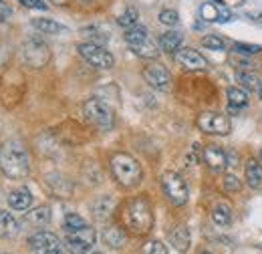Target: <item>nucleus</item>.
I'll return each mask as SVG.
<instances>
[{
	"mask_svg": "<svg viewBox=\"0 0 262 254\" xmlns=\"http://www.w3.org/2000/svg\"><path fill=\"white\" fill-rule=\"evenodd\" d=\"M121 226L133 236H145L154 228V208L145 196H135L121 206Z\"/></svg>",
	"mask_w": 262,
	"mask_h": 254,
	"instance_id": "f257e3e1",
	"label": "nucleus"
},
{
	"mask_svg": "<svg viewBox=\"0 0 262 254\" xmlns=\"http://www.w3.org/2000/svg\"><path fill=\"white\" fill-rule=\"evenodd\" d=\"M0 170L10 180H25L29 176V172H31V159H29L27 147L20 141L8 139L0 147Z\"/></svg>",
	"mask_w": 262,
	"mask_h": 254,
	"instance_id": "f03ea898",
	"label": "nucleus"
},
{
	"mask_svg": "<svg viewBox=\"0 0 262 254\" xmlns=\"http://www.w3.org/2000/svg\"><path fill=\"white\" fill-rule=\"evenodd\" d=\"M109 165H111V174L117 180V184L123 186V188H127V190L139 186L141 180H143L141 163L133 158V156H129V154H123V152L115 154L111 158V161H109Z\"/></svg>",
	"mask_w": 262,
	"mask_h": 254,
	"instance_id": "7ed1b4c3",
	"label": "nucleus"
},
{
	"mask_svg": "<svg viewBox=\"0 0 262 254\" xmlns=\"http://www.w3.org/2000/svg\"><path fill=\"white\" fill-rule=\"evenodd\" d=\"M123 38H125V43L129 45L133 55H137V57H141V59H156V57L160 55L158 43H154V40L149 38L147 29L141 27V25H135V27H131V29H125Z\"/></svg>",
	"mask_w": 262,
	"mask_h": 254,
	"instance_id": "20e7f679",
	"label": "nucleus"
},
{
	"mask_svg": "<svg viewBox=\"0 0 262 254\" xmlns=\"http://www.w3.org/2000/svg\"><path fill=\"white\" fill-rule=\"evenodd\" d=\"M83 115H85L87 123L95 127L97 131H109L115 123L113 109L101 99H87L83 105Z\"/></svg>",
	"mask_w": 262,
	"mask_h": 254,
	"instance_id": "39448f33",
	"label": "nucleus"
},
{
	"mask_svg": "<svg viewBox=\"0 0 262 254\" xmlns=\"http://www.w3.org/2000/svg\"><path fill=\"white\" fill-rule=\"evenodd\" d=\"M20 57H23L25 65H29L33 69H42L51 61V49L42 38L33 36V38L25 40V45L20 47Z\"/></svg>",
	"mask_w": 262,
	"mask_h": 254,
	"instance_id": "423d86ee",
	"label": "nucleus"
},
{
	"mask_svg": "<svg viewBox=\"0 0 262 254\" xmlns=\"http://www.w3.org/2000/svg\"><path fill=\"white\" fill-rule=\"evenodd\" d=\"M162 190H164L167 202L173 206H184L190 198V188H188L186 180L176 172H165L162 176Z\"/></svg>",
	"mask_w": 262,
	"mask_h": 254,
	"instance_id": "0eeeda50",
	"label": "nucleus"
},
{
	"mask_svg": "<svg viewBox=\"0 0 262 254\" xmlns=\"http://www.w3.org/2000/svg\"><path fill=\"white\" fill-rule=\"evenodd\" d=\"M196 125L206 135H228L232 131L228 115L218 113V111H204L196 119Z\"/></svg>",
	"mask_w": 262,
	"mask_h": 254,
	"instance_id": "6e6552de",
	"label": "nucleus"
},
{
	"mask_svg": "<svg viewBox=\"0 0 262 254\" xmlns=\"http://www.w3.org/2000/svg\"><path fill=\"white\" fill-rule=\"evenodd\" d=\"M79 55L95 69H111L115 65V59L113 55L103 47V45H97V43H81L77 47Z\"/></svg>",
	"mask_w": 262,
	"mask_h": 254,
	"instance_id": "1a4fd4ad",
	"label": "nucleus"
},
{
	"mask_svg": "<svg viewBox=\"0 0 262 254\" xmlns=\"http://www.w3.org/2000/svg\"><path fill=\"white\" fill-rule=\"evenodd\" d=\"M93 244H95V230L91 226H85L75 232H67L65 236V248L69 254H87Z\"/></svg>",
	"mask_w": 262,
	"mask_h": 254,
	"instance_id": "9d476101",
	"label": "nucleus"
},
{
	"mask_svg": "<svg viewBox=\"0 0 262 254\" xmlns=\"http://www.w3.org/2000/svg\"><path fill=\"white\" fill-rule=\"evenodd\" d=\"M29 248L33 254H65L61 240L47 230H38L29 238Z\"/></svg>",
	"mask_w": 262,
	"mask_h": 254,
	"instance_id": "9b49d317",
	"label": "nucleus"
},
{
	"mask_svg": "<svg viewBox=\"0 0 262 254\" xmlns=\"http://www.w3.org/2000/svg\"><path fill=\"white\" fill-rule=\"evenodd\" d=\"M57 137L67 143V145H81V143H85V141H89V131L85 129V127L81 125V123H77V121H65V123H61V125L57 127Z\"/></svg>",
	"mask_w": 262,
	"mask_h": 254,
	"instance_id": "f8f14e48",
	"label": "nucleus"
},
{
	"mask_svg": "<svg viewBox=\"0 0 262 254\" xmlns=\"http://www.w3.org/2000/svg\"><path fill=\"white\" fill-rule=\"evenodd\" d=\"M143 79L149 87L158 91H167L171 87V75L162 63H149L143 69Z\"/></svg>",
	"mask_w": 262,
	"mask_h": 254,
	"instance_id": "ddd939ff",
	"label": "nucleus"
},
{
	"mask_svg": "<svg viewBox=\"0 0 262 254\" xmlns=\"http://www.w3.org/2000/svg\"><path fill=\"white\" fill-rule=\"evenodd\" d=\"M12 77H14V73H8L4 77V81H2V85H0V95H2V101L6 105H16L23 99L25 89H27L25 79L20 75L16 77V81H12Z\"/></svg>",
	"mask_w": 262,
	"mask_h": 254,
	"instance_id": "4468645a",
	"label": "nucleus"
},
{
	"mask_svg": "<svg viewBox=\"0 0 262 254\" xmlns=\"http://www.w3.org/2000/svg\"><path fill=\"white\" fill-rule=\"evenodd\" d=\"M173 59H176V63L180 65L184 71H190V73L206 71L208 69V61L198 53L196 49H190V47H182L180 51H176Z\"/></svg>",
	"mask_w": 262,
	"mask_h": 254,
	"instance_id": "2eb2a0df",
	"label": "nucleus"
},
{
	"mask_svg": "<svg viewBox=\"0 0 262 254\" xmlns=\"http://www.w3.org/2000/svg\"><path fill=\"white\" fill-rule=\"evenodd\" d=\"M202 161L212 172H224L226 165H230L228 154L222 147H218V145H204L202 147Z\"/></svg>",
	"mask_w": 262,
	"mask_h": 254,
	"instance_id": "dca6fc26",
	"label": "nucleus"
},
{
	"mask_svg": "<svg viewBox=\"0 0 262 254\" xmlns=\"http://www.w3.org/2000/svg\"><path fill=\"white\" fill-rule=\"evenodd\" d=\"M244 178L252 190H262V161L250 158L244 163Z\"/></svg>",
	"mask_w": 262,
	"mask_h": 254,
	"instance_id": "f3484780",
	"label": "nucleus"
},
{
	"mask_svg": "<svg viewBox=\"0 0 262 254\" xmlns=\"http://www.w3.org/2000/svg\"><path fill=\"white\" fill-rule=\"evenodd\" d=\"M169 242H171V246H173L178 252H188V248H190V244H192V234H190L188 226H184V224L176 226V228L169 232Z\"/></svg>",
	"mask_w": 262,
	"mask_h": 254,
	"instance_id": "a211bd4d",
	"label": "nucleus"
},
{
	"mask_svg": "<svg viewBox=\"0 0 262 254\" xmlns=\"http://www.w3.org/2000/svg\"><path fill=\"white\" fill-rule=\"evenodd\" d=\"M8 204H10V208L25 212L33 204V194H31L29 188H16V190H12L8 194Z\"/></svg>",
	"mask_w": 262,
	"mask_h": 254,
	"instance_id": "6ab92c4d",
	"label": "nucleus"
},
{
	"mask_svg": "<svg viewBox=\"0 0 262 254\" xmlns=\"http://www.w3.org/2000/svg\"><path fill=\"white\" fill-rule=\"evenodd\" d=\"M158 47H160V51H164V53L176 55V51L182 49V32H178V31L162 32L160 38H158Z\"/></svg>",
	"mask_w": 262,
	"mask_h": 254,
	"instance_id": "aec40b11",
	"label": "nucleus"
},
{
	"mask_svg": "<svg viewBox=\"0 0 262 254\" xmlns=\"http://www.w3.org/2000/svg\"><path fill=\"white\" fill-rule=\"evenodd\" d=\"M125 232L127 230L123 226H107L103 230V242L107 246H111V248H121L125 244V240H127V234Z\"/></svg>",
	"mask_w": 262,
	"mask_h": 254,
	"instance_id": "412c9836",
	"label": "nucleus"
},
{
	"mask_svg": "<svg viewBox=\"0 0 262 254\" xmlns=\"http://www.w3.org/2000/svg\"><path fill=\"white\" fill-rule=\"evenodd\" d=\"M115 212V200L111 196H101L93 202V216L99 222L109 220V216Z\"/></svg>",
	"mask_w": 262,
	"mask_h": 254,
	"instance_id": "4be33fe9",
	"label": "nucleus"
},
{
	"mask_svg": "<svg viewBox=\"0 0 262 254\" xmlns=\"http://www.w3.org/2000/svg\"><path fill=\"white\" fill-rule=\"evenodd\" d=\"M226 97H228V105H230V111H232V113L240 111V109H242V107H246V105H248V101H250L248 91H246V89H242L240 85H238V87H228Z\"/></svg>",
	"mask_w": 262,
	"mask_h": 254,
	"instance_id": "5701e85b",
	"label": "nucleus"
},
{
	"mask_svg": "<svg viewBox=\"0 0 262 254\" xmlns=\"http://www.w3.org/2000/svg\"><path fill=\"white\" fill-rule=\"evenodd\" d=\"M210 216H212V222L216 226H228L232 222V206L228 202H216L210 210Z\"/></svg>",
	"mask_w": 262,
	"mask_h": 254,
	"instance_id": "b1692460",
	"label": "nucleus"
},
{
	"mask_svg": "<svg viewBox=\"0 0 262 254\" xmlns=\"http://www.w3.org/2000/svg\"><path fill=\"white\" fill-rule=\"evenodd\" d=\"M236 81L246 91H260V77L254 75V71H236Z\"/></svg>",
	"mask_w": 262,
	"mask_h": 254,
	"instance_id": "393cba45",
	"label": "nucleus"
},
{
	"mask_svg": "<svg viewBox=\"0 0 262 254\" xmlns=\"http://www.w3.org/2000/svg\"><path fill=\"white\" fill-rule=\"evenodd\" d=\"M18 230L20 228H18L16 218L12 214L0 210V238H12V236L18 234Z\"/></svg>",
	"mask_w": 262,
	"mask_h": 254,
	"instance_id": "a878e982",
	"label": "nucleus"
},
{
	"mask_svg": "<svg viewBox=\"0 0 262 254\" xmlns=\"http://www.w3.org/2000/svg\"><path fill=\"white\" fill-rule=\"evenodd\" d=\"M25 220L29 224H33V226H45V224L51 222V208L49 206H38V208H34L31 212H27V216H25Z\"/></svg>",
	"mask_w": 262,
	"mask_h": 254,
	"instance_id": "bb28decb",
	"label": "nucleus"
},
{
	"mask_svg": "<svg viewBox=\"0 0 262 254\" xmlns=\"http://www.w3.org/2000/svg\"><path fill=\"white\" fill-rule=\"evenodd\" d=\"M47 184L51 186V190L55 192L59 198H67L71 194V184L67 182L63 176H59V174H49L47 176Z\"/></svg>",
	"mask_w": 262,
	"mask_h": 254,
	"instance_id": "cd10ccee",
	"label": "nucleus"
},
{
	"mask_svg": "<svg viewBox=\"0 0 262 254\" xmlns=\"http://www.w3.org/2000/svg\"><path fill=\"white\" fill-rule=\"evenodd\" d=\"M33 27L42 34H57V32L65 31V27L53 18H33Z\"/></svg>",
	"mask_w": 262,
	"mask_h": 254,
	"instance_id": "c85d7f7f",
	"label": "nucleus"
},
{
	"mask_svg": "<svg viewBox=\"0 0 262 254\" xmlns=\"http://www.w3.org/2000/svg\"><path fill=\"white\" fill-rule=\"evenodd\" d=\"M220 12H222V6L216 4V2H204L200 6V16L208 23H218L220 20Z\"/></svg>",
	"mask_w": 262,
	"mask_h": 254,
	"instance_id": "c756f323",
	"label": "nucleus"
},
{
	"mask_svg": "<svg viewBox=\"0 0 262 254\" xmlns=\"http://www.w3.org/2000/svg\"><path fill=\"white\" fill-rule=\"evenodd\" d=\"M137 18H139V12L135 6H127L119 16H117V25L123 27V29H131L137 25Z\"/></svg>",
	"mask_w": 262,
	"mask_h": 254,
	"instance_id": "7c9ffc66",
	"label": "nucleus"
},
{
	"mask_svg": "<svg viewBox=\"0 0 262 254\" xmlns=\"http://www.w3.org/2000/svg\"><path fill=\"white\" fill-rule=\"evenodd\" d=\"M81 32H83L85 36H89V38H91L89 43H97V45H101V43H105V40L109 38V32L105 31V29H101V27H97V25L85 27V29H83Z\"/></svg>",
	"mask_w": 262,
	"mask_h": 254,
	"instance_id": "2f4dec72",
	"label": "nucleus"
},
{
	"mask_svg": "<svg viewBox=\"0 0 262 254\" xmlns=\"http://www.w3.org/2000/svg\"><path fill=\"white\" fill-rule=\"evenodd\" d=\"M85 226H89V224L85 222L79 214H67L65 220H63L65 232H75V230H81V228H85Z\"/></svg>",
	"mask_w": 262,
	"mask_h": 254,
	"instance_id": "473e14b6",
	"label": "nucleus"
},
{
	"mask_svg": "<svg viewBox=\"0 0 262 254\" xmlns=\"http://www.w3.org/2000/svg\"><path fill=\"white\" fill-rule=\"evenodd\" d=\"M228 63L232 65V67H236V71L240 69V71H252V61L246 57V55H240V53H232L228 59Z\"/></svg>",
	"mask_w": 262,
	"mask_h": 254,
	"instance_id": "72a5a7b5",
	"label": "nucleus"
},
{
	"mask_svg": "<svg viewBox=\"0 0 262 254\" xmlns=\"http://www.w3.org/2000/svg\"><path fill=\"white\" fill-rule=\"evenodd\" d=\"M232 53H240V55L250 57V55L262 53V47L260 45H248V43H236V45L232 47Z\"/></svg>",
	"mask_w": 262,
	"mask_h": 254,
	"instance_id": "f704fd0d",
	"label": "nucleus"
},
{
	"mask_svg": "<svg viewBox=\"0 0 262 254\" xmlns=\"http://www.w3.org/2000/svg\"><path fill=\"white\" fill-rule=\"evenodd\" d=\"M222 188H224V192H228V194H234V192H240L242 182H240V178H238V176H234V174H226V176L222 178Z\"/></svg>",
	"mask_w": 262,
	"mask_h": 254,
	"instance_id": "c9c22d12",
	"label": "nucleus"
},
{
	"mask_svg": "<svg viewBox=\"0 0 262 254\" xmlns=\"http://www.w3.org/2000/svg\"><path fill=\"white\" fill-rule=\"evenodd\" d=\"M202 45H204L208 51H224V47H226V43H224L220 36H216V34L204 36V38H202Z\"/></svg>",
	"mask_w": 262,
	"mask_h": 254,
	"instance_id": "e433bc0d",
	"label": "nucleus"
},
{
	"mask_svg": "<svg viewBox=\"0 0 262 254\" xmlns=\"http://www.w3.org/2000/svg\"><path fill=\"white\" fill-rule=\"evenodd\" d=\"M160 23L165 25V27H176L178 23H180V14H178V10H173V8H165L160 12Z\"/></svg>",
	"mask_w": 262,
	"mask_h": 254,
	"instance_id": "4c0bfd02",
	"label": "nucleus"
},
{
	"mask_svg": "<svg viewBox=\"0 0 262 254\" xmlns=\"http://www.w3.org/2000/svg\"><path fill=\"white\" fill-rule=\"evenodd\" d=\"M141 252L143 254H167V248H165L164 242H160V240H147V242L143 244Z\"/></svg>",
	"mask_w": 262,
	"mask_h": 254,
	"instance_id": "58836bf2",
	"label": "nucleus"
},
{
	"mask_svg": "<svg viewBox=\"0 0 262 254\" xmlns=\"http://www.w3.org/2000/svg\"><path fill=\"white\" fill-rule=\"evenodd\" d=\"M25 8H33V10H47V2L45 0H18Z\"/></svg>",
	"mask_w": 262,
	"mask_h": 254,
	"instance_id": "ea45409f",
	"label": "nucleus"
},
{
	"mask_svg": "<svg viewBox=\"0 0 262 254\" xmlns=\"http://www.w3.org/2000/svg\"><path fill=\"white\" fill-rule=\"evenodd\" d=\"M10 12H12V10H10V6H8L4 0H0V23H2V20H6V18L10 16Z\"/></svg>",
	"mask_w": 262,
	"mask_h": 254,
	"instance_id": "a19ab883",
	"label": "nucleus"
},
{
	"mask_svg": "<svg viewBox=\"0 0 262 254\" xmlns=\"http://www.w3.org/2000/svg\"><path fill=\"white\" fill-rule=\"evenodd\" d=\"M248 18H250L252 23H256V25L262 27V12H258V10H256V12H248Z\"/></svg>",
	"mask_w": 262,
	"mask_h": 254,
	"instance_id": "79ce46f5",
	"label": "nucleus"
},
{
	"mask_svg": "<svg viewBox=\"0 0 262 254\" xmlns=\"http://www.w3.org/2000/svg\"><path fill=\"white\" fill-rule=\"evenodd\" d=\"M216 4H220V6H226V4H240V0H214Z\"/></svg>",
	"mask_w": 262,
	"mask_h": 254,
	"instance_id": "37998d69",
	"label": "nucleus"
},
{
	"mask_svg": "<svg viewBox=\"0 0 262 254\" xmlns=\"http://www.w3.org/2000/svg\"><path fill=\"white\" fill-rule=\"evenodd\" d=\"M49 2H53V4H59V6H61V4H67L69 0H49Z\"/></svg>",
	"mask_w": 262,
	"mask_h": 254,
	"instance_id": "c03bdc74",
	"label": "nucleus"
},
{
	"mask_svg": "<svg viewBox=\"0 0 262 254\" xmlns=\"http://www.w3.org/2000/svg\"><path fill=\"white\" fill-rule=\"evenodd\" d=\"M198 254H212V252H206V250H202V252H198Z\"/></svg>",
	"mask_w": 262,
	"mask_h": 254,
	"instance_id": "a18cd8bd",
	"label": "nucleus"
},
{
	"mask_svg": "<svg viewBox=\"0 0 262 254\" xmlns=\"http://www.w3.org/2000/svg\"><path fill=\"white\" fill-rule=\"evenodd\" d=\"M258 95H260V99H262V87H260V91H258Z\"/></svg>",
	"mask_w": 262,
	"mask_h": 254,
	"instance_id": "49530a36",
	"label": "nucleus"
},
{
	"mask_svg": "<svg viewBox=\"0 0 262 254\" xmlns=\"http://www.w3.org/2000/svg\"><path fill=\"white\" fill-rule=\"evenodd\" d=\"M91 254H103V252H91Z\"/></svg>",
	"mask_w": 262,
	"mask_h": 254,
	"instance_id": "de8ad7c7",
	"label": "nucleus"
},
{
	"mask_svg": "<svg viewBox=\"0 0 262 254\" xmlns=\"http://www.w3.org/2000/svg\"><path fill=\"white\" fill-rule=\"evenodd\" d=\"M260 161H262V152H260Z\"/></svg>",
	"mask_w": 262,
	"mask_h": 254,
	"instance_id": "09e8293b",
	"label": "nucleus"
}]
</instances>
